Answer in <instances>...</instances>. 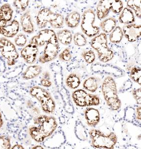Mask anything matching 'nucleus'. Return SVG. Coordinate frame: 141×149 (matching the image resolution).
<instances>
[{
    "label": "nucleus",
    "mask_w": 141,
    "mask_h": 149,
    "mask_svg": "<svg viewBox=\"0 0 141 149\" xmlns=\"http://www.w3.org/2000/svg\"><path fill=\"white\" fill-rule=\"evenodd\" d=\"M102 92L104 100L112 110H118L121 107V102L118 96L116 84L111 77H107L102 83Z\"/></svg>",
    "instance_id": "1"
},
{
    "label": "nucleus",
    "mask_w": 141,
    "mask_h": 149,
    "mask_svg": "<svg viewBox=\"0 0 141 149\" xmlns=\"http://www.w3.org/2000/svg\"><path fill=\"white\" fill-rule=\"evenodd\" d=\"M92 145L96 148L114 149L118 142L116 134L111 132L108 135H105L101 131L92 129L89 132Z\"/></svg>",
    "instance_id": "2"
},
{
    "label": "nucleus",
    "mask_w": 141,
    "mask_h": 149,
    "mask_svg": "<svg viewBox=\"0 0 141 149\" xmlns=\"http://www.w3.org/2000/svg\"><path fill=\"white\" fill-rule=\"evenodd\" d=\"M90 44L97 52L98 57L101 62L106 63L113 58V53L108 46V38L105 33L96 36L91 40Z\"/></svg>",
    "instance_id": "3"
},
{
    "label": "nucleus",
    "mask_w": 141,
    "mask_h": 149,
    "mask_svg": "<svg viewBox=\"0 0 141 149\" xmlns=\"http://www.w3.org/2000/svg\"><path fill=\"white\" fill-rule=\"evenodd\" d=\"M30 93L32 97L40 102L42 110L47 113H52L55 110V102L50 93L42 88L33 86L31 88Z\"/></svg>",
    "instance_id": "4"
},
{
    "label": "nucleus",
    "mask_w": 141,
    "mask_h": 149,
    "mask_svg": "<svg viewBox=\"0 0 141 149\" xmlns=\"http://www.w3.org/2000/svg\"><path fill=\"white\" fill-rule=\"evenodd\" d=\"M95 19V13L92 9H88L83 13L81 17V28L84 34L88 37L96 36L100 31L99 27L94 26Z\"/></svg>",
    "instance_id": "5"
},
{
    "label": "nucleus",
    "mask_w": 141,
    "mask_h": 149,
    "mask_svg": "<svg viewBox=\"0 0 141 149\" xmlns=\"http://www.w3.org/2000/svg\"><path fill=\"white\" fill-rule=\"evenodd\" d=\"M72 97L76 105L80 107L96 106L100 102L99 97L97 95L87 93L81 89L73 92Z\"/></svg>",
    "instance_id": "6"
},
{
    "label": "nucleus",
    "mask_w": 141,
    "mask_h": 149,
    "mask_svg": "<svg viewBox=\"0 0 141 149\" xmlns=\"http://www.w3.org/2000/svg\"><path fill=\"white\" fill-rule=\"evenodd\" d=\"M59 50V41L55 33L46 43L43 53L39 57V62L41 63H46L52 61L57 56Z\"/></svg>",
    "instance_id": "7"
},
{
    "label": "nucleus",
    "mask_w": 141,
    "mask_h": 149,
    "mask_svg": "<svg viewBox=\"0 0 141 149\" xmlns=\"http://www.w3.org/2000/svg\"><path fill=\"white\" fill-rule=\"evenodd\" d=\"M0 52L2 56L7 60L8 65L12 66L15 64L19 54L15 45L11 41L5 38H1Z\"/></svg>",
    "instance_id": "8"
},
{
    "label": "nucleus",
    "mask_w": 141,
    "mask_h": 149,
    "mask_svg": "<svg viewBox=\"0 0 141 149\" xmlns=\"http://www.w3.org/2000/svg\"><path fill=\"white\" fill-rule=\"evenodd\" d=\"M34 123L38 125L39 129L46 138L52 135L57 126V122L54 117L46 115H40L36 117L34 119Z\"/></svg>",
    "instance_id": "9"
},
{
    "label": "nucleus",
    "mask_w": 141,
    "mask_h": 149,
    "mask_svg": "<svg viewBox=\"0 0 141 149\" xmlns=\"http://www.w3.org/2000/svg\"><path fill=\"white\" fill-rule=\"evenodd\" d=\"M141 25L132 24L123 26V35L131 42H135L139 39L141 36Z\"/></svg>",
    "instance_id": "10"
},
{
    "label": "nucleus",
    "mask_w": 141,
    "mask_h": 149,
    "mask_svg": "<svg viewBox=\"0 0 141 149\" xmlns=\"http://www.w3.org/2000/svg\"><path fill=\"white\" fill-rule=\"evenodd\" d=\"M38 53V46L35 44L30 43L22 49L21 55L27 64H32L35 62Z\"/></svg>",
    "instance_id": "11"
},
{
    "label": "nucleus",
    "mask_w": 141,
    "mask_h": 149,
    "mask_svg": "<svg viewBox=\"0 0 141 149\" xmlns=\"http://www.w3.org/2000/svg\"><path fill=\"white\" fill-rule=\"evenodd\" d=\"M55 33V31L51 29H45L42 30L39 32L38 35L32 37L30 43L41 47L45 45Z\"/></svg>",
    "instance_id": "12"
},
{
    "label": "nucleus",
    "mask_w": 141,
    "mask_h": 149,
    "mask_svg": "<svg viewBox=\"0 0 141 149\" xmlns=\"http://www.w3.org/2000/svg\"><path fill=\"white\" fill-rule=\"evenodd\" d=\"M54 13L49 8H44L38 13L36 18L37 26L39 29H43L47 26L52 20Z\"/></svg>",
    "instance_id": "13"
},
{
    "label": "nucleus",
    "mask_w": 141,
    "mask_h": 149,
    "mask_svg": "<svg viewBox=\"0 0 141 149\" xmlns=\"http://www.w3.org/2000/svg\"><path fill=\"white\" fill-rule=\"evenodd\" d=\"M85 117L88 125L90 127H95L100 121V112L97 109L90 107L84 112Z\"/></svg>",
    "instance_id": "14"
},
{
    "label": "nucleus",
    "mask_w": 141,
    "mask_h": 149,
    "mask_svg": "<svg viewBox=\"0 0 141 149\" xmlns=\"http://www.w3.org/2000/svg\"><path fill=\"white\" fill-rule=\"evenodd\" d=\"M19 24L18 21L14 20L8 26L0 29V34L8 38H12L15 36L19 32Z\"/></svg>",
    "instance_id": "15"
},
{
    "label": "nucleus",
    "mask_w": 141,
    "mask_h": 149,
    "mask_svg": "<svg viewBox=\"0 0 141 149\" xmlns=\"http://www.w3.org/2000/svg\"><path fill=\"white\" fill-rule=\"evenodd\" d=\"M110 1H101L97 6V16L101 20L108 17L110 12Z\"/></svg>",
    "instance_id": "16"
},
{
    "label": "nucleus",
    "mask_w": 141,
    "mask_h": 149,
    "mask_svg": "<svg viewBox=\"0 0 141 149\" xmlns=\"http://www.w3.org/2000/svg\"><path fill=\"white\" fill-rule=\"evenodd\" d=\"M21 24L23 31L26 33L30 34L34 32V27L29 12H26L22 15L21 17Z\"/></svg>",
    "instance_id": "17"
},
{
    "label": "nucleus",
    "mask_w": 141,
    "mask_h": 149,
    "mask_svg": "<svg viewBox=\"0 0 141 149\" xmlns=\"http://www.w3.org/2000/svg\"><path fill=\"white\" fill-rule=\"evenodd\" d=\"M119 22L126 25L133 24L135 21L134 14L131 9L125 8L123 10L119 15Z\"/></svg>",
    "instance_id": "18"
},
{
    "label": "nucleus",
    "mask_w": 141,
    "mask_h": 149,
    "mask_svg": "<svg viewBox=\"0 0 141 149\" xmlns=\"http://www.w3.org/2000/svg\"><path fill=\"white\" fill-rule=\"evenodd\" d=\"M80 14L78 12L73 11L66 17L65 22L68 27L74 29L77 27L80 22Z\"/></svg>",
    "instance_id": "19"
},
{
    "label": "nucleus",
    "mask_w": 141,
    "mask_h": 149,
    "mask_svg": "<svg viewBox=\"0 0 141 149\" xmlns=\"http://www.w3.org/2000/svg\"><path fill=\"white\" fill-rule=\"evenodd\" d=\"M42 70V67L39 65L29 66L23 74V78L25 80L34 79L40 74Z\"/></svg>",
    "instance_id": "20"
},
{
    "label": "nucleus",
    "mask_w": 141,
    "mask_h": 149,
    "mask_svg": "<svg viewBox=\"0 0 141 149\" xmlns=\"http://www.w3.org/2000/svg\"><path fill=\"white\" fill-rule=\"evenodd\" d=\"M116 26V20L113 17H109L102 20L100 24V27L104 32L110 33Z\"/></svg>",
    "instance_id": "21"
},
{
    "label": "nucleus",
    "mask_w": 141,
    "mask_h": 149,
    "mask_svg": "<svg viewBox=\"0 0 141 149\" xmlns=\"http://www.w3.org/2000/svg\"><path fill=\"white\" fill-rule=\"evenodd\" d=\"M13 10L8 3H5L0 8V19L8 22L12 20Z\"/></svg>",
    "instance_id": "22"
},
{
    "label": "nucleus",
    "mask_w": 141,
    "mask_h": 149,
    "mask_svg": "<svg viewBox=\"0 0 141 149\" xmlns=\"http://www.w3.org/2000/svg\"><path fill=\"white\" fill-rule=\"evenodd\" d=\"M57 38L62 44L68 45L70 44L72 40V34L70 31L64 29L57 32Z\"/></svg>",
    "instance_id": "23"
},
{
    "label": "nucleus",
    "mask_w": 141,
    "mask_h": 149,
    "mask_svg": "<svg viewBox=\"0 0 141 149\" xmlns=\"http://www.w3.org/2000/svg\"><path fill=\"white\" fill-rule=\"evenodd\" d=\"M123 36L122 29L120 26H118L109 34V40L113 43H119L122 39Z\"/></svg>",
    "instance_id": "24"
},
{
    "label": "nucleus",
    "mask_w": 141,
    "mask_h": 149,
    "mask_svg": "<svg viewBox=\"0 0 141 149\" xmlns=\"http://www.w3.org/2000/svg\"><path fill=\"white\" fill-rule=\"evenodd\" d=\"M99 86L98 80L95 77H90L86 79L83 83V87L89 92L94 93L97 90Z\"/></svg>",
    "instance_id": "25"
},
{
    "label": "nucleus",
    "mask_w": 141,
    "mask_h": 149,
    "mask_svg": "<svg viewBox=\"0 0 141 149\" xmlns=\"http://www.w3.org/2000/svg\"><path fill=\"white\" fill-rule=\"evenodd\" d=\"M66 83L67 86L69 88L75 89L80 85V79L78 75L72 73L68 76L66 79Z\"/></svg>",
    "instance_id": "26"
},
{
    "label": "nucleus",
    "mask_w": 141,
    "mask_h": 149,
    "mask_svg": "<svg viewBox=\"0 0 141 149\" xmlns=\"http://www.w3.org/2000/svg\"><path fill=\"white\" fill-rule=\"evenodd\" d=\"M29 134L32 139L37 142H42L46 138L38 127H31L29 128Z\"/></svg>",
    "instance_id": "27"
},
{
    "label": "nucleus",
    "mask_w": 141,
    "mask_h": 149,
    "mask_svg": "<svg viewBox=\"0 0 141 149\" xmlns=\"http://www.w3.org/2000/svg\"><path fill=\"white\" fill-rule=\"evenodd\" d=\"M75 133L78 139L81 141H85L88 137L86 129L80 121L76 122L75 127Z\"/></svg>",
    "instance_id": "28"
},
{
    "label": "nucleus",
    "mask_w": 141,
    "mask_h": 149,
    "mask_svg": "<svg viewBox=\"0 0 141 149\" xmlns=\"http://www.w3.org/2000/svg\"><path fill=\"white\" fill-rule=\"evenodd\" d=\"M49 24L53 28L61 29L64 26V16L61 14L54 13V16Z\"/></svg>",
    "instance_id": "29"
},
{
    "label": "nucleus",
    "mask_w": 141,
    "mask_h": 149,
    "mask_svg": "<svg viewBox=\"0 0 141 149\" xmlns=\"http://www.w3.org/2000/svg\"><path fill=\"white\" fill-rule=\"evenodd\" d=\"M127 5L128 7H129L130 8L134 10L136 16L139 19H141V1H136V0L128 1L127 2Z\"/></svg>",
    "instance_id": "30"
},
{
    "label": "nucleus",
    "mask_w": 141,
    "mask_h": 149,
    "mask_svg": "<svg viewBox=\"0 0 141 149\" xmlns=\"http://www.w3.org/2000/svg\"><path fill=\"white\" fill-rule=\"evenodd\" d=\"M130 76L131 77V79L133 80L135 82L141 85V70L140 67H134L132 68L130 71Z\"/></svg>",
    "instance_id": "31"
},
{
    "label": "nucleus",
    "mask_w": 141,
    "mask_h": 149,
    "mask_svg": "<svg viewBox=\"0 0 141 149\" xmlns=\"http://www.w3.org/2000/svg\"><path fill=\"white\" fill-rule=\"evenodd\" d=\"M123 8V4L120 0L110 1V10L114 14H119L122 12Z\"/></svg>",
    "instance_id": "32"
},
{
    "label": "nucleus",
    "mask_w": 141,
    "mask_h": 149,
    "mask_svg": "<svg viewBox=\"0 0 141 149\" xmlns=\"http://www.w3.org/2000/svg\"><path fill=\"white\" fill-rule=\"evenodd\" d=\"M74 44L78 46H85L87 43V39L83 34L78 32L73 36Z\"/></svg>",
    "instance_id": "33"
},
{
    "label": "nucleus",
    "mask_w": 141,
    "mask_h": 149,
    "mask_svg": "<svg viewBox=\"0 0 141 149\" xmlns=\"http://www.w3.org/2000/svg\"><path fill=\"white\" fill-rule=\"evenodd\" d=\"M82 56L88 64L93 63L96 59V55L92 50L84 51L82 53Z\"/></svg>",
    "instance_id": "34"
},
{
    "label": "nucleus",
    "mask_w": 141,
    "mask_h": 149,
    "mask_svg": "<svg viewBox=\"0 0 141 149\" xmlns=\"http://www.w3.org/2000/svg\"><path fill=\"white\" fill-rule=\"evenodd\" d=\"M29 1L22 0V1H15L14 6L17 10L20 12H24L27 8L29 5Z\"/></svg>",
    "instance_id": "35"
},
{
    "label": "nucleus",
    "mask_w": 141,
    "mask_h": 149,
    "mask_svg": "<svg viewBox=\"0 0 141 149\" xmlns=\"http://www.w3.org/2000/svg\"><path fill=\"white\" fill-rule=\"evenodd\" d=\"M11 149L10 139L6 136H0V149Z\"/></svg>",
    "instance_id": "36"
},
{
    "label": "nucleus",
    "mask_w": 141,
    "mask_h": 149,
    "mask_svg": "<svg viewBox=\"0 0 141 149\" xmlns=\"http://www.w3.org/2000/svg\"><path fill=\"white\" fill-rule=\"evenodd\" d=\"M59 58L62 61H70L72 58V55L69 48H67L64 49V51L59 55Z\"/></svg>",
    "instance_id": "37"
},
{
    "label": "nucleus",
    "mask_w": 141,
    "mask_h": 149,
    "mask_svg": "<svg viewBox=\"0 0 141 149\" xmlns=\"http://www.w3.org/2000/svg\"><path fill=\"white\" fill-rule=\"evenodd\" d=\"M27 42V38L24 34H20L17 36L15 39V43L17 46L23 47Z\"/></svg>",
    "instance_id": "38"
},
{
    "label": "nucleus",
    "mask_w": 141,
    "mask_h": 149,
    "mask_svg": "<svg viewBox=\"0 0 141 149\" xmlns=\"http://www.w3.org/2000/svg\"><path fill=\"white\" fill-rule=\"evenodd\" d=\"M141 88H138L136 90H133L132 92V95L133 97L136 100L137 102L141 104Z\"/></svg>",
    "instance_id": "39"
},
{
    "label": "nucleus",
    "mask_w": 141,
    "mask_h": 149,
    "mask_svg": "<svg viewBox=\"0 0 141 149\" xmlns=\"http://www.w3.org/2000/svg\"><path fill=\"white\" fill-rule=\"evenodd\" d=\"M50 79V78H45V77L42 78L41 80V84L43 86L49 88V87L52 86V82H51Z\"/></svg>",
    "instance_id": "40"
},
{
    "label": "nucleus",
    "mask_w": 141,
    "mask_h": 149,
    "mask_svg": "<svg viewBox=\"0 0 141 149\" xmlns=\"http://www.w3.org/2000/svg\"><path fill=\"white\" fill-rule=\"evenodd\" d=\"M141 107H139L136 109V117L139 120H141Z\"/></svg>",
    "instance_id": "41"
},
{
    "label": "nucleus",
    "mask_w": 141,
    "mask_h": 149,
    "mask_svg": "<svg viewBox=\"0 0 141 149\" xmlns=\"http://www.w3.org/2000/svg\"><path fill=\"white\" fill-rule=\"evenodd\" d=\"M7 25V22L4 20L0 19V29L5 27Z\"/></svg>",
    "instance_id": "42"
},
{
    "label": "nucleus",
    "mask_w": 141,
    "mask_h": 149,
    "mask_svg": "<svg viewBox=\"0 0 141 149\" xmlns=\"http://www.w3.org/2000/svg\"><path fill=\"white\" fill-rule=\"evenodd\" d=\"M12 149H24V148L22 147L21 145H20L19 144H16L15 145H14L12 147Z\"/></svg>",
    "instance_id": "43"
},
{
    "label": "nucleus",
    "mask_w": 141,
    "mask_h": 149,
    "mask_svg": "<svg viewBox=\"0 0 141 149\" xmlns=\"http://www.w3.org/2000/svg\"><path fill=\"white\" fill-rule=\"evenodd\" d=\"M3 125V121L2 119V114L0 113V128L2 127Z\"/></svg>",
    "instance_id": "44"
},
{
    "label": "nucleus",
    "mask_w": 141,
    "mask_h": 149,
    "mask_svg": "<svg viewBox=\"0 0 141 149\" xmlns=\"http://www.w3.org/2000/svg\"><path fill=\"white\" fill-rule=\"evenodd\" d=\"M32 149H43V148L41 147L40 146H37L33 148Z\"/></svg>",
    "instance_id": "45"
}]
</instances>
